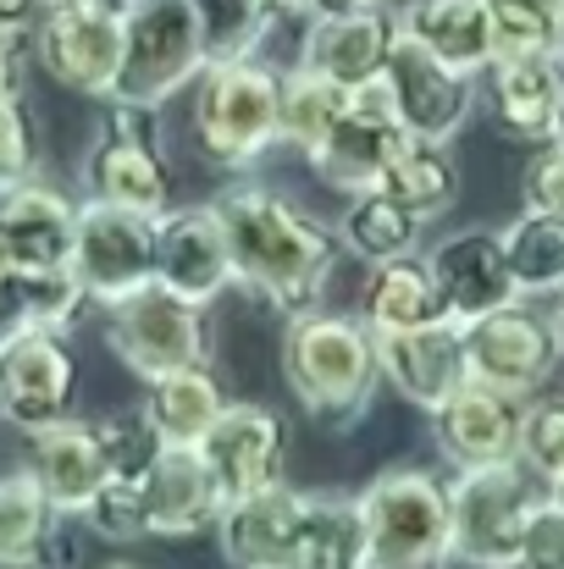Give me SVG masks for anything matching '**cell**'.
<instances>
[{
	"mask_svg": "<svg viewBox=\"0 0 564 569\" xmlns=\"http://www.w3.org/2000/svg\"><path fill=\"white\" fill-rule=\"evenodd\" d=\"M232 243V271L249 293H260L277 316H310L344 260L338 227H327L316 210L294 204L288 193L238 183L216 199Z\"/></svg>",
	"mask_w": 564,
	"mask_h": 569,
	"instance_id": "1",
	"label": "cell"
},
{
	"mask_svg": "<svg viewBox=\"0 0 564 569\" xmlns=\"http://www.w3.org/2000/svg\"><path fill=\"white\" fill-rule=\"evenodd\" d=\"M283 381L299 398L305 420L321 431H355L376 398V332L360 316H294L283 332Z\"/></svg>",
	"mask_w": 564,
	"mask_h": 569,
	"instance_id": "2",
	"label": "cell"
},
{
	"mask_svg": "<svg viewBox=\"0 0 564 569\" xmlns=\"http://www.w3.org/2000/svg\"><path fill=\"white\" fill-rule=\"evenodd\" d=\"M194 144L221 172H244L283 144V72L255 56L210 61L194 83Z\"/></svg>",
	"mask_w": 564,
	"mask_h": 569,
	"instance_id": "3",
	"label": "cell"
},
{
	"mask_svg": "<svg viewBox=\"0 0 564 569\" xmlns=\"http://www.w3.org/2000/svg\"><path fill=\"white\" fill-rule=\"evenodd\" d=\"M205 67L210 56H205V33L188 0H128L122 6V72H117L111 100L161 111L172 94L199 83Z\"/></svg>",
	"mask_w": 564,
	"mask_h": 569,
	"instance_id": "4",
	"label": "cell"
},
{
	"mask_svg": "<svg viewBox=\"0 0 564 569\" xmlns=\"http://www.w3.org/2000/svg\"><path fill=\"white\" fill-rule=\"evenodd\" d=\"M372 569H443L454 559L448 487L432 470H382L355 498Z\"/></svg>",
	"mask_w": 564,
	"mask_h": 569,
	"instance_id": "5",
	"label": "cell"
},
{
	"mask_svg": "<svg viewBox=\"0 0 564 569\" xmlns=\"http://www.w3.org/2000/svg\"><path fill=\"white\" fill-rule=\"evenodd\" d=\"M543 492L532 487V470L521 459L504 465H476L448 481V531H454V559L471 569H515L521 559V531L526 515Z\"/></svg>",
	"mask_w": 564,
	"mask_h": 569,
	"instance_id": "6",
	"label": "cell"
},
{
	"mask_svg": "<svg viewBox=\"0 0 564 569\" xmlns=\"http://www.w3.org/2000/svg\"><path fill=\"white\" fill-rule=\"evenodd\" d=\"M122 6L128 0H56L33 22V56L39 67L83 94V100H111L117 72H122Z\"/></svg>",
	"mask_w": 564,
	"mask_h": 569,
	"instance_id": "7",
	"label": "cell"
},
{
	"mask_svg": "<svg viewBox=\"0 0 564 569\" xmlns=\"http://www.w3.org/2000/svg\"><path fill=\"white\" fill-rule=\"evenodd\" d=\"M106 349L145 381L184 371V366H205L199 305L178 299L161 282H145L139 293L106 305Z\"/></svg>",
	"mask_w": 564,
	"mask_h": 569,
	"instance_id": "8",
	"label": "cell"
},
{
	"mask_svg": "<svg viewBox=\"0 0 564 569\" xmlns=\"http://www.w3.org/2000/svg\"><path fill=\"white\" fill-rule=\"evenodd\" d=\"M83 189H89V199L128 204L145 216L167 210V156H161V133H156L150 106L106 100V128H100L95 150L83 156Z\"/></svg>",
	"mask_w": 564,
	"mask_h": 569,
	"instance_id": "9",
	"label": "cell"
},
{
	"mask_svg": "<svg viewBox=\"0 0 564 569\" xmlns=\"http://www.w3.org/2000/svg\"><path fill=\"white\" fill-rule=\"evenodd\" d=\"M72 271L95 305H117L156 282V216L83 199L78 204V238H72Z\"/></svg>",
	"mask_w": 564,
	"mask_h": 569,
	"instance_id": "10",
	"label": "cell"
},
{
	"mask_svg": "<svg viewBox=\"0 0 564 569\" xmlns=\"http://www.w3.org/2000/svg\"><path fill=\"white\" fill-rule=\"evenodd\" d=\"M564 349H560V332H554V316H543L537 305L515 299L482 321L465 327V366L471 377L509 392L515 403L532 398L543 381L560 371Z\"/></svg>",
	"mask_w": 564,
	"mask_h": 569,
	"instance_id": "11",
	"label": "cell"
},
{
	"mask_svg": "<svg viewBox=\"0 0 564 569\" xmlns=\"http://www.w3.org/2000/svg\"><path fill=\"white\" fill-rule=\"evenodd\" d=\"M382 78H387V94H393V117H398V128H404L409 139L448 144V139L471 122L476 78L454 72L448 61H437L426 44H415V39L398 33V28H393Z\"/></svg>",
	"mask_w": 564,
	"mask_h": 569,
	"instance_id": "12",
	"label": "cell"
},
{
	"mask_svg": "<svg viewBox=\"0 0 564 569\" xmlns=\"http://www.w3.org/2000/svg\"><path fill=\"white\" fill-rule=\"evenodd\" d=\"M199 459L210 465L227 503L271 492L288 481V426L266 403H227L216 426L199 442Z\"/></svg>",
	"mask_w": 564,
	"mask_h": 569,
	"instance_id": "13",
	"label": "cell"
},
{
	"mask_svg": "<svg viewBox=\"0 0 564 569\" xmlns=\"http://www.w3.org/2000/svg\"><path fill=\"white\" fill-rule=\"evenodd\" d=\"M156 282L199 310L238 282L227 221L216 204H178L156 216Z\"/></svg>",
	"mask_w": 564,
	"mask_h": 569,
	"instance_id": "14",
	"label": "cell"
},
{
	"mask_svg": "<svg viewBox=\"0 0 564 569\" xmlns=\"http://www.w3.org/2000/svg\"><path fill=\"white\" fill-rule=\"evenodd\" d=\"M78 392V360L67 349V332H22L6 343V377H0V415L22 426L28 437L67 420Z\"/></svg>",
	"mask_w": 564,
	"mask_h": 569,
	"instance_id": "15",
	"label": "cell"
},
{
	"mask_svg": "<svg viewBox=\"0 0 564 569\" xmlns=\"http://www.w3.org/2000/svg\"><path fill=\"white\" fill-rule=\"evenodd\" d=\"M404 139L398 117H393V94H387V78L376 72L372 83L355 89L349 100V117L327 133V144L310 156L316 178L338 193H366L382 183V167L393 156V144Z\"/></svg>",
	"mask_w": 564,
	"mask_h": 569,
	"instance_id": "16",
	"label": "cell"
},
{
	"mask_svg": "<svg viewBox=\"0 0 564 569\" xmlns=\"http://www.w3.org/2000/svg\"><path fill=\"white\" fill-rule=\"evenodd\" d=\"M426 271H432V282L443 293L448 321H459V327H471V321H482V316H493V310L521 299V288L509 277V260H504V238L487 232V227L448 232L432 249Z\"/></svg>",
	"mask_w": 564,
	"mask_h": 569,
	"instance_id": "17",
	"label": "cell"
},
{
	"mask_svg": "<svg viewBox=\"0 0 564 569\" xmlns=\"http://www.w3.org/2000/svg\"><path fill=\"white\" fill-rule=\"evenodd\" d=\"M305 509H310V492H294L288 481L271 487V492L227 503L221 520H216L221 559L232 569H299Z\"/></svg>",
	"mask_w": 564,
	"mask_h": 569,
	"instance_id": "18",
	"label": "cell"
},
{
	"mask_svg": "<svg viewBox=\"0 0 564 569\" xmlns=\"http://www.w3.org/2000/svg\"><path fill=\"white\" fill-rule=\"evenodd\" d=\"M432 431L454 470L504 465V459H515V442H521V403L487 381L465 377L432 409Z\"/></svg>",
	"mask_w": 564,
	"mask_h": 569,
	"instance_id": "19",
	"label": "cell"
},
{
	"mask_svg": "<svg viewBox=\"0 0 564 569\" xmlns=\"http://www.w3.org/2000/svg\"><path fill=\"white\" fill-rule=\"evenodd\" d=\"M376 366H382V381L404 403L432 415L459 381L471 377L465 327L459 321H437V327H415V332H376Z\"/></svg>",
	"mask_w": 564,
	"mask_h": 569,
	"instance_id": "20",
	"label": "cell"
},
{
	"mask_svg": "<svg viewBox=\"0 0 564 569\" xmlns=\"http://www.w3.org/2000/svg\"><path fill=\"white\" fill-rule=\"evenodd\" d=\"M78 238V204L61 189H44L39 178L0 189V249L22 271H56L72 266Z\"/></svg>",
	"mask_w": 564,
	"mask_h": 569,
	"instance_id": "21",
	"label": "cell"
},
{
	"mask_svg": "<svg viewBox=\"0 0 564 569\" xmlns=\"http://www.w3.org/2000/svg\"><path fill=\"white\" fill-rule=\"evenodd\" d=\"M145 492V515H150V537H199L216 531L227 498L210 476V465L199 459V448H161L156 465L139 476Z\"/></svg>",
	"mask_w": 564,
	"mask_h": 569,
	"instance_id": "22",
	"label": "cell"
},
{
	"mask_svg": "<svg viewBox=\"0 0 564 569\" xmlns=\"http://www.w3.org/2000/svg\"><path fill=\"white\" fill-rule=\"evenodd\" d=\"M487 111L504 139L515 144H554L564 100V56H526V61H493L487 72Z\"/></svg>",
	"mask_w": 564,
	"mask_h": 569,
	"instance_id": "23",
	"label": "cell"
},
{
	"mask_svg": "<svg viewBox=\"0 0 564 569\" xmlns=\"http://www.w3.org/2000/svg\"><path fill=\"white\" fill-rule=\"evenodd\" d=\"M387 44H393V17L382 6L327 11V17H310V28L299 39V67H310L344 89H360L382 72Z\"/></svg>",
	"mask_w": 564,
	"mask_h": 569,
	"instance_id": "24",
	"label": "cell"
},
{
	"mask_svg": "<svg viewBox=\"0 0 564 569\" xmlns=\"http://www.w3.org/2000/svg\"><path fill=\"white\" fill-rule=\"evenodd\" d=\"M28 470L39 476L56 515H83L95 503V492L111 481V459H106V442H100L95 420H72V415L33 431Z\"/></svg>",
	"mask_w": 564,
	"mask_h": 569,
	"instance_id": "25",
	"label": "cell"
},
{
	"mask_svg": "<svg viewBox=\"0 0 564 569\" xmlns=\"http://www.w3.org/2000/svg\"><path fill=\"white\" fill-rule=\"evenodd\" d=\"M393 28L426 44L437 61H448L465 78H482L493 67V22L487 0H404L393 11Z\"/></svg>",
	"mask_w": 564,
	"mask_h": 569,
	"instance_id": "26",
	"label": "cell"
},
{
	"mask_svg": "<svg viewBox=\"0 0 564 569\" xmlns=\"http://www.w3.org/2000/svg\"><path fill=\"white\" fill-rule=\"evenodd\" d=\"M61 559V515L39 476L28 465L0 470V569H56Z\"/></svg>",
	"mask_w": 564,
	"mask_h": 569,
	"instance_id": "27",
	"label": "cell"
},
{
	"mask_svg": "<svg viewBox=\"0 0 564 569\" xmlns=\"http://www.w3.org/2000/svg\"><path fill=\"white\" fill-rule=\"evenodd\" d=\"M83 282L72 266L56 271H22L11 266L0 282V343L22 338V332H67L83 310Z\"/></svg>",
	"mask_w": 564,
	"mask_h": 569,
	"instance_id": "28",
	"label": "cell"
},
{
	"mask_svg": "<svg viewBox=\"0 0 564 569\" xmlns=\"http://www.w3.org/2000/svg\"><path fill=\"white\" fill-rule=\"evenodd\" d=\"M360 321L372 332H415V327H437L448 321L443 310V293L426 271V260H387L372 266V282L360 293Z\"/></svg>",
	"mask_w": 564,
	"mask_h": 569,
	"instance_id": "29",
	"label": "cell"
},
{
	"mask_svg": "<svg viewBox=\"0 0 564 569\" xmlns=\"http://www.w3.org/2000/svg\"><path fill=\"white\" fill-rule=\"evenodd\" d=\"M398 204H409L420 221H437L459 204V161L448 144H432V139H398L387 167H382V183Z\"/></svg>",
	"mask_w": 564,
	"mask_h": 569,
	"instance_id": "30",
	"label": "cell"
},
{
	"mask_svg": "<svg viewBox=\"0 0 564 569\" xmlns=\"http://www.w3.org/2000/svg\"><path fill=\"white\" fill-rule=\"evenodd\" d=\"M221 409H227V392H221V381L210 377L205 366L167 371V377L150 381V392H145V415L161 431V442H172V448H199Z\"/></svg>",
	"mask_w": 564,
	"mask_h": 569,
	"instance_id": "31",
	"label": "cell"
},
{
	"mask_svg": "<svg viewBox=\"0 0 564 569\" xmlns=\"http://www.w3.org/2000/svg\"><path fill=\"white\" fill-rule=\"evenodd\" d=\"M420 216L409 204H398L387 189H366L349 193L344 204V221H338V238L355 260L366 266H387V260H409L420 249Z\"/></svg>",
	"mask_w": 564,
	"mask_h": 569,
	"instance_id": "32",
	"label": "cell"
},
{
	"mask_svg": "<svg viewBox=\"0 0 564 569\" xmlns=\"http://www.w3.org/2000/svg\"><path fill=\"white\" fill-rule=\"evenodd\" d=\"M498 238H504V260L521 299H548V293L564 299V216L521 210Z\"/></svg>",
	"mask_w": 564,
	"mask_h": 569,
	"instance_id": "33",
	"label": "cell"
},
{
	"mask_svg": "<svg viewBox=\"0 0 564 569\" xmlns=\"http://www.w3.org/2000/svg\"><path fill=\"white\" fill-rule=\"evenodd\" d=\"M349 100H355V89H344L310 67L283 72V144L310 161L327 144V133L349 117Z\"/></svg>",
	"mask_w": 564,
	"mask_h": 569,
	"instance_id": "34",
	"label": "cell"
},
{
	"mask_svg": "<svg viewBox=\"0 0 564 569\" xmlns=\"http://www.w3.org/2000/svg\"><path fill=\"white\" fill-rule=\"evenodd\" d=\"M299 569H372L366 548V520L355 498H333V492H310L305 509V548Z\"/></svg>",
	"mask_w": 564,
	"mask_h": 569,
	"instance_id": "35",
	"label": "cell"
},
{
	"mask_svg": "<svg viewBox=\"0 0 564 569\" xmlns=\"http://www.w3.org/2000/svg\"><path fill=\"white\" fill-rule=\"evenodd\" d=\"M493 61L564 56V0H487Z\"/></svg>",
	"mask_w": 564,
	"mask_h": 569,
	"instance_id": "36",
	"label": "cell"
},
{
	"mask_svg": "<svg viewBox=\"0 0 564 569\" xmlns=\"http://www.w3.org/2000/svg\"><path fill=\"white\" fill-rule=\"evenodd\" d=\"M194 17H199V33H205V56L210 61H238V56H255V44L266 39L271 28V0H188Z\"/></svg>",
	"mask_w": 564,
	"mask_h": 569,
	"instance_id": "37",
	"label": "cell"
},
{
	"mask_svg": "<svg viewBox=\"0 0 564 569\" xmlns=\"http://www.w3.org/2000/svg\"><path fill=\"white\" fill-rule=\"evenodd\" d=\"M95 431H100V442H106L111 476H122V481H139V476L156 465V453L167 448V442H161V431L150 426L145 403H139V409H122V415H100V420H95Z\"/></svg>",
	"mask_w": 564,
	"mask_h": 569,
	"instance_id": "38",
	"label": "cell"
},
{
	"mask_svg": "<svg viewBox=\"0 0 564 569\" xmlns=\"http://www.w3.org/2000/svg\"><path fill=\"white\" fill-rule=\"evenodd\" d=\"M515 459H521L537 481H560L564 476V398H537V403L521 409Z\"/></svg>",
	"mask_w": 564,
	"mask_h": 569,
	"instance_id": "39",
	"label": "cell"
},
{
	"mask_svg": "<svg viewBox=\"0 0 564 569\" xmlns=\"http://www.w3.org/2000/svg\"><path fill=\"white\" fill-rule=\"evenodd\" d=\"M83 526H89L95 537H106V542H145V537H150V515H145L139 481L111 476V481L95 492V503L83 509Z\"/></svg>",
	"mask_w": 564,
	"mask_h": 569,
	"instance_id": "40",
	"label": "cell"
},
{
	"mask_svg": "<svg viewBox=\"0 0 564 569\" xmlns=\"http://www.w3.org/2000/svg\"><path fill=\"white\" fill-rule=\"evenodd\" d=\"M39 172V128L22 100H0V189Z\"/></svg>",
	"mask_w": 564,
	"mask_h": 569,
	"instance_id": "41",
	"label": "cell"
},
{
	"mask_svg": "<svg viewBox=\"0 0 564 569\" xmlns=\"http://www.w3.org/2000/svg\"><path fill=\"white\" fill-rule=\"evenodd\" d=\"M515 569H564V509L543 492L526 515V531H521V559Z\"/></svg>",
	"mask_w": 564,
	"mask_h": 569,
	"instance_id": "42",
	"label": "cell"
},
{
	"mask_svg": "<svg viewBox=\"0 0 564 569\" xmlns=\"http://www.w3.org/2000/svg\"><path fill=\"white\" fill-rule=\"evenodd\" d=\"M526 210L564 216V144H548V150L526 167Z\"/></svg>",
	"mask_w": 564,
	"mask_h": 569,
	"instance_id": "43",
	"label": "cell"
},
{
	"mask_svg": "<svg viewBox=\"0 0 564 569\" xmlns=\"http://www.w3.org/2000/svg\"><path fill=\"white\" fill-rule=\"evenodd\" d=\"M0 100H22V50H17V33H0Z\"/></svg>",
	"mask_w": 564,
	"mask_h": 569,
	"instance_id": "44",
	"label": "cell"
},
{
	"mask_svg": "<svg viewBox=\"0 0 564 569\" xmlns=\"http://www.w3.org/2000/svg\"><path fill=\"white\" fill-rule=\"evenodd\" d=\"M33 11H44V0H0V33H22Z\"/></svg>",
	"mask_w": 564,
	"mask_h": 569,
	"instance_id": "45",
	"label": "cell"
},
{
	"mask_svg": "<svg viewBox=\"0 0 564 569\" xmlns=\"http://www.w3.org/2000/svg\"><path fill=\"white\" fill-rule=\"evenodd\" d=\"M316 0H271V11H288V17H310Z\"/></svg>",
	"mask_w": 564,
	"mask_h": 569,
	"instance_id": "46",
	"label": "cell"
},
{
	"mask_svg": "<svg viewBox=\"0 0 564 569\" xmlns=\"http://www.w3.org/2000/svg\"><path fill=\"white\" fill-rule=\"evenodd\" d=\"M548 498H554V503L564 509V476H560V481H548Z\"/></svg>",
	"mask_w": 564,
	"mask_h": 569,
	"instance_id": "47",
	"label": "cell"
},
{
	"mask_svg": "<svg viewBox=\"0 0 564 569\" xmlns=\"http://www.w3.org/2000/svg\"><path fill=\"white\" fill-rule=\"evenodd\" d=\"M554 144H564V100H560V122H554Z\"/></svg>",
	"mask_w": 564,
	"mask_h": 569,
	"instance_id": "48",
	"label": "cell"
},
{
	"mask_svg": "<svg viewBox=\"0 0 564 569\" xmlns=\"http://www.w3.org/2000/svg\"><path fill=\"white\" fill-rule=\"evenodd\" d=\"M554 332H560V349H564V305L554 310Z\"/></svg>",
	"mask_w": 564,
	"mask_h": 569,
	"instance_id": "49",
	"label": "cell"
},
{
	"mask_svg": "<svg viewBox=\"0 0 564 569\" xmlns=\"http://www.w3.org/2000/svg\"><path fill=\"white\" fill-rule=\"evenodd\" d=\"M100 569H139V565H128V559H117V565H100Z\"/></svg>",
	"mask_w": 564,
	"mask_h": 569,
	"instance_id": "50",
	"label": "cell"
},
{
	"mask_svg": "<svg viewBox=\"0 0 564 569\" xmlns=\"http://www.w3.org/2000/svg\"><path fill=\"white\" fill-rule=\"evenodd\" d=\"M0 377H6V343H0Z\"/></svg>",
	"mask_w": 564,
	"mask_h": 569,
	"instance_id": "51",
	"label": "cell"
},
{
	"mask_svg": "<svg viewBox=\"0 0 564 569\" xmlns=\"http://www.w3.org/2000/svg\"><path fill=\"white\" fill-rule=\"evenodd\" d=\"M44 6H56V0H44Z\"/></svg>",
	"mask_w": 564,
	"mask_h": 569,
	"instance_id": "52",
	"label": "cell"
}]
</instances>
